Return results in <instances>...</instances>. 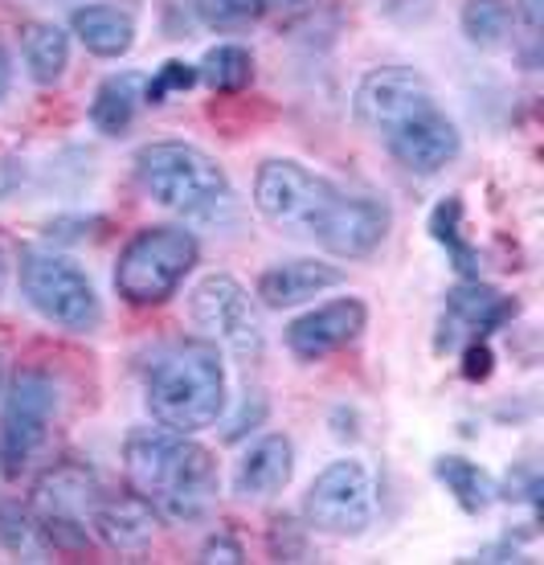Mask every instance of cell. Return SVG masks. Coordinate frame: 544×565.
Instances as JSON below:
<instances>
[{
  "label": "cell",
  "mask_w": 544,
  "mask_h": 565,
  "mask_svg": "<svg viewBox=\"0 0 544 565\" xmlns=\"http://www.w3.org/2000/svg\"><path fill=\"white\" fill-rule=\"evenodd\" d=\"M124 476L160 521L196 524L213 512L217 500V463L213 455L168 426H140L124 443Z\"/></svg>",
  "instance_id": "obj_1"
},
{
  "label": "cell",
  "mask_w": 544,
  "mask_h": 565,
  "mask_svg": "<svg viewBox=\"0 0 544 565\" xmlns=\"http://www.w3.org/2000/svg\"><path fill=\"white\" fill-rule=\"evenodd\" d=\"M148 411L177 435L217 426L225 414V365L210 340H189L164 353L148 373Z\"/></svg>",
  "instance_id": "obj_2"
},
{
  "label": "cell",
  "mask_w": 544,
  "mask_h": 565,
  "mask_svg": "<svg viewBox=\"0 0 544 565\" xmlns=\"http://www.w3.org/2000/svg\"><path fill=\"white\" fill-rule=\"evenodd\" d=\"M136 181L160 210L181 217H217L234 205V184L205 148L184 140H152L136 152Z\"/></svg>",
  "instance_id": "obj_3"
},
{
  "label": "cell",
  "mask_w": 544,
  "mask_h": 565,
  "mask_svg": "<svg viewBox=\"0 0 544 565\" xmlns=\"http://www.w3.org/2000/svg\"><path fill=\"white\" fill-rule=\"evenodd\" d=\"M201 246L184 226H143L119 250L115 263V291L131 308H156L181 291L189 270L196 267Z\"/></svg>",
  "instance_id": "obj_4"
},
{
  "label": "cell",
  "mask_w": 544,
  "mask_h": 565,
  "mask_svg": "<svg viewBox=\"0 0 544 565\" xmlns=\"http://www.w3.org/2000/svg\"><path fill=\"white\" fill-rule=\"evenodd\" d=\"M21 296L42 320L66 332H95L103 324V303L90 275L74 258L54 250H25L21 255Z\"/></svg>",
  "instance_id": "obj_5"
},
{
  "label": "cell",
  "mask_w": 544,
  "mask_h": 565,
  "mask_svg": "<svg viewBox=\"0 0 544 565\" xmlns=\"http://www.w3.org/2000/svg\"><path fill=\"white\" fill-rule=\"evenodd\" d=\"M103 500V483L86 463H54L38 476L29 512L42 524L50 550L83 553L90 550V521Z\"/></svg>",
  "instance_id": "obj_6"
},
{
  "label": "cell",
  "mask_w": 544,
  "mask_h": 565,
  "mask_svg": "<svg viewBox=\"0 0 544 565\" xmlns=\"http://www.w3.org/2000/svg\"><path fill=\"white\" fill-rule=\"evenodd\" d=\"M340 189L328 177L311 172L299 160L275 156L258 164L254 172V205L270 226L291 230V234H316L320 222L328 217V210L335 205Z\"/></svg>",
  "instance_id": "obj_7"
},
{
  "label": "cell",
  "mask_w": 544,
  "mask_h": 565,
  "mask_svg": "<svg viewBox=\"0 0 544 565\" xmlns=\"http://www.w3.org/2000/svg\"><path fill=\"white\" fill-rule=\"evenodd\" d=\"M189 316H193V324L201 328V337L210 340L213 349H225L234 356L263 353V308L234 275L213 270V275L196 282L193 296H189Z\"/></svg>",
  "instance_id": "obj_8"
},
{
  "label": "cell",
  "mask_w": 544,
  "mask_h": 565,
  "mask_svg": "<svg viewBox=\"0 0 544 565\" xmlns=\"http://www.w3.org/2000/svg\"><path fill=\"white\" fill-rule=\"evenodd\" d=\"M57 414V382L45 369H21L4 394L0 414V471L17 480L50 438V423Z\"/></svg>",
  "instance_id": "obj_9"
},
{
  "label": "cell",
  "mask_w": 544,
  "mask_h": 565,
  "mask_svg": "<svg viewBox=\"0 0 544 565\" xmlns=\"http://www.w3.org/2000/svg\"><path fill=\"white\" fill-rule=\"evenodd\" d=\"M377 512V488L364 459H335L311 480L303 495V516L316 533L328 537H361Z\"/></svg>",
  "instance_id": "obj_10"
},
{
  "label": "cell",
  "mask_w": 544,
  "mask_h": 565,
  "mask_svg": "<svg viewBox=\"0 0 544 565\" xmlns=\"http://www.w3.org/2000/svg\"><path fill=\"white\" fill-rule=\"evenodd\" d=\"M430 107H438L430 83L418 71H409V66H377V71L364 74L356 83V95H352L356 124L364 131H373L377 140L393 136L402 124L418 119Z\"/></svg>",
  "instance_id": "obj_11"
},
{
  "label": "cell",
  "mask_w": 544,
  "mask_h": 565,
  "mask_svg": "<svg viewBox=\"0 0 544 565\" xmlns=\"http://www.w3.org/2000/svg\"><path fill=\"white\" fill-rule=\"evenodd\" d=\"M390 230H393V210L385 201L340 193L311 238L335 258H369L381 242L390 238Z\"/></svg>",
  "instance_id": "obj_12"
},
{
  "label": "cell",
  "mask_w": 544,
  "mask_h": 565,
  "mask_svg": "<svg viewBox=\"0 0 544 565\" xmlns=\"http://www.w3.org/2000/svg\"><path fill=\"white\" fill-rule=\"evenodd\" d=\"M364 324H369V308L356 296L328 299L287 324V349L299 361H323V356L349 349L364 332Z\"/></svg>",
  "instance_id": "obj_13"
},
{
  "label": "cell",
  "mask_w": 544,
  "mask_h": 565,
  "mask_svg": "<svg viewBox=\"0 0 544 565\" xmlns=\"http://www.w3.org/2000/svg\"><path fill=\"white\" fill-rule=\"evenodd\" d=\"M381 143L390 148V156L402 169L418 172V177H434V172H442L447 164L459 160L462 131L442 107H430L418 119L402 124V128L393 131V136H385Z\"/></svg>",
  "instance_id": "obj_14"
},
{
  "label": "cell",
  "mask_w": 544,
  "mask_h": 565,
  "mask_svg": "<svg viewBox=\"0 0 544 565\" xmlns=\"http://www.w3.org/2000/svg\"><path fill=\"white\" fill-rule=\"evenodd\" d=\"M90 529H95L107 550L140 557L156 541V533H160V512L140 492H115L98 500Z\"/></svg>",
  "instance_id": "obj_15"
},
{
  "label": "cell",
  "mask_w": 544,
  "mask_h": 565,
  "mask_svg": "<svg viewBox=\"0 0 544 565\" xmlns=\"http://www.w3.org/2000/svg\"><path fill=\"white\" fill-rule=\"evenodd\" d=\"M344 282V270L335 263H320V258H291V263H275L258 275L254 296L263 308H295V303H308V299L323 296Z\"/></svg>",
  "instance_id": "obj_16"
},
{
  "label": "cell",
  "mask_w": 544,
  "mask_h": 565,
  "mask_svg": "<svg viewBox=\"0 0 544 565\" xmlns=\"http://www.w3.org/2000/svg\"><path fill=\"white\" fill-rule=\"evenodd\" d=\"M295 476V447L287 435H263L250 443L234 467V492L242 500H266L282 492Z\"/></svg>",
  "instance_id": "obj_17"
},
{
  "label": "cell",
  "mask_w": 544,
  "mask_h": 565,
  "mask_svg": "<svg viewBox=\"0 0 544 565\" xmlns=\"http://www.w3.org/2000/svg\"><path fill=\"white\" fill-rule=\"evenodd\" d=\"M71 33L83 42L86 54L124 57L136 45V17L119 4H78L71 13Z\"/></svg>",
  "instance_id": "obj_18"
},
{
  "label": "cell",
  "mask_w": 544,
  "mask_h": 565,
  "mask_svg": "<svg viewBox=\"0 0 544 565\" xmlns=\"http://www.w3.org/2000/svg\"><path fill=\"white\" fill-rule=\"evenodd\" d=\"M143 83L148 78L136 71L103 78L95 99H90V124H95V131H103V136H124L143 107Z\"/></svg>",
  "instance_id": "obj_19"
},
{
  "label": "cell",
  "mask_w": 544,
  "mask_h": 565,
  "mask_svg": "<svg viewBox=\"0 0 544 565\" xmlns=\"http://www.w3.org/2000/svg\"><path fill=\"white\" fill-rule=\"evenodd\" d=\"M21 57H25V71L38 86L62 83V74L71 66V33L54 21H33L21 33Z\"/></svg>",
  "instance_id": "obj_20"
},
{
  "label": "cell",
  "mask_w": 544,
  "mask_h": 565,
  "mask_svg": "<svg viewBox=\"0 0 544 565\" xmlns=\"http://www.w3.org/2000/svg\"><path fill=\"white\" fill-rule=\"evenodd\" d=\"M447 308H450V316H459L462 324L479 328V332H495V328L508 324V320L516 316V299L488 287V282L467 279L447 296Z\"/></svg>",
  "instance_id": "obj_21"
},
{
  "label": "cell",
  "mask_w": 544,
  "mask_h": 565,
  "mask_svg": "<svg viewBox=\"0 0 544 565\" xmlns=\"http://www.w3.org/2000/svg\"><path fill=\"white\" fill-rule=\"evenodd\" d=\"M459 25L471 45H479V50H495V45H503L508 38H512L516 4H508V0H462Z\"/></svg>",
  "instance_id": "obj_22"
},
{
  "label": "cell",
  "mask_w": 544,
  "mask_h": 565,
  "mask_svg": "<svg viewBox=\"0 0 544 565\" xmlns=\"http://www.w3.org/2000/svg\"><path fill=\"white\" fill-rule=\"evenodd\" d=\"M196 78L210 86V90H217V95H237V90H246L254 78L250 50H246V45H234V42L213 45L210 54L201 57Z\"/></svg>",
  "instance_id": "obj_23"
},
{
  "label": "cell",
  "mask_w": 544,
  "mask_h": 565,
  "mask_svg": "<svg viewBox=\"0 0 544 565\" xmlns=\"http://www.w3.org/2000/svg\"><path fill=\"white\" fill-rule=\"evenodd\" d=\"M438 480L447 483V492L459 500L462 512H483L495 500V488H491L488 471H479L471 459H462V455H447V459H438Z\"/></svg>",
  "instance_id": "obj_24"
},
{
  "label": "cell",
  "mask_w": 544,
  "mask_h": 565,
  "mask_svg": "<svg viewBox=\"0 0 544 565\" xmlns=\"http://www.w3.org/2000/svg\"><path fill=\"white\" fill-rule=\"evenodd\" d=\"M0 545L25 562H50V553H54L38 516L29 509H17V504H0Z\"/></svg>",
  "instance_id": "obj_25"
},
{
  "label": "cell",
  "mask_w": 544,
  "mask_h": 565,
  "mask_svg": "<svg viewBox=\"0 0 544 565\" xmlns=\"http://www.w3.org/2000/svg\"><path fill=\"white\" fill-rule=\"evenodd\" d=\"M430 234H434V242H442V246L450 250L455 270H459L462 279H479V258H474V250L467 246V238H462V201L459 198H447L434 205Z\"/></svg>",
  "instance_id": "obj_26"
},
{
  "label": "cell",
  "mask_w": 544,
  "mask_h": 565,
  "mask_svg": "<svg viewBox=\"0 0 544 565\" xmlns=\"http://www.w3.org/2000/svg\"><path fill=\"white\" fill-rule=\"evenodd\" d=\"M266 13V0H196V17L210 29L250 25Z\"/></svg>",
  "instance_id": "obj_27"
},
{
  "label": "cell",
  "mask_w": 544,
  "mask_h": 565,
  "mask_svg": "<svg viewBox=\"0 0 544 565\" xmlns=\"http://www.w3.org/2000/svg\"><path fill=\"white\" fill-rule=\"evenodd\" d=\"M193 83H196V66L172 57V62H164V66L156 71V78L143 83V103H168L172 95H184Z\"/></svg>",
  "instance_id": "obj_28"
},
{
  "label": "cell",
  "mask_w": 544,
  "mask_h": 565,
  "mask_svg": "<svg viewBox=\"0 0 544 565\" xmlns=\"http://www.w3.org/2000/svg\"><path fill=\"white\" fill-rule=\"evenodd\" d=\"M196 562L201 565H242L246 562V550H242V541L230 537V533H213V537L201 545Z\"/></svg>",
  "instance_id": "obj_29"
},
{
  "label": "cell",
  "mask_w": 544,
  "mask_h": 565,
  "mask_svg": "<svg viewBox=\"0 0 544 565\" xmlns=\"http://www.w3.org/2000/svg\"><path fill=\"white\" fill-rule=\"evenodd\" d=\"M491 369H495V353H491L483 340H474L467 344V353H462V377L467 382H488Z\"/></svg>",
  "instance_id": "obj_30"
},
{
  "label": "cell",
  "mask_w": 544,
  "mask_h": 565,
  "mask_svg": "<svg viewBox=\"0 0 544 565\" xmlns=\"http://www.w3.org/2000/svg\"><path fill=\"white\" fill-rule=\"evenodd\" d=\"M520 21L529 25V33H536V29L544 25V0H520Z\"/></svg>",
  "instance_id": "obj_31"
},
{
  "label": "cell",
  "mask_w": 544,
  "mask_h": 565,
  "mask_svg": "<svg viewBox=\"0 0 544 565\" xmlns=\"http://www.w3.org/2000/svg\"><path fill=\"white\" fill-rule=\"evenodd\" d=\"M9 86H13V57H9V50L0 45V103H4V95H9Z\"/></svg>",
  "instance_id": "obj_32"
},
{
  "label": "cell",
  "mask_w": 544,
  "mask_h": 565,
  "mask_svg": "<svg viewBox=\"0 0 544 565\" xmlns=\"http://www.w3.org/2000/svg\"><path fill=\"white\" fill-rule=\"evenodd\" d=\"M316 0H266V9H279V13H299V9H311Z\"/></svg>",
  "instance_id": "obj_33"
},
{
  "label": "cell",
  "mask_w": 544,
  "mask_h": 565,
  "mask_svg": "<svg viewBox=\"0 0 544 565\" xmlns=\"http://www.w3.org/2000/svg\"><path fill=\"white\" fill-rule=\"evenodd\" d=\"M4 275H9V255H4V246H0V291H4Z\"/></svg>",
  "instance_id": "obj_34"
},
{
  "label": "cell",
  "mask_w": 544,
  "mask_h": 565,
  "mask_svg": "<svg viewBox=\"0 0 544 565\" xmlns=\"http://www.w3.org/2000/svg\"><path fill=\"white\" fill-rule=\"evenodd\" d=\"M4 361H9V356H4V349H0V394H4Z\"/></svg>",
  "instance_id": "obj_35"
}]
</instances>
